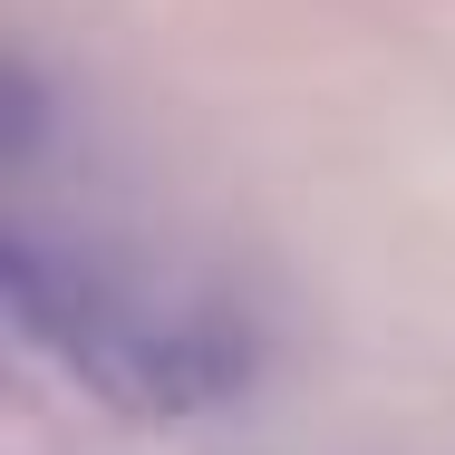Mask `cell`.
Instances as JSON below:
<instances>
[{
    "mask_svg": "<svg viewBox=\"0 0 455 455\" xmlns=\"http://www.w3.org/2000/svg\"><path fill=\"white\" fill-rule=\"evenodd\" d=\"M0 291H10L20 339L49 349L68 378H88L126 417H194V407L243 387V330H223L213 310H175V300L126 291L107 262L49 243L39 223H10Z\"/></svg>",
    "mask_w": 455,
    "mask_h": 455,
    "instance_id": "1",
    "label": "cell"
}]
</instances>
